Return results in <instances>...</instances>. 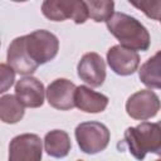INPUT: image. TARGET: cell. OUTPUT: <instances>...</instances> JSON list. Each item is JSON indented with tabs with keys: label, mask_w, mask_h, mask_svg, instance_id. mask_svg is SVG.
I'll use <instances>...</instances> for the list:
<instances>
[{
	"label": "cell",
	"mask_w": 161,
	"mask_h": 161,
	"mask_svg": "<svg viewBox=\"0 0 161 161\" xmlns=\"http://www.w3.org/2000/svg\"><path fill=\"white\" fill-rule=\"evenodd\" d=\"M109 33L119 42V45L131 50H147L150 47L148 30L133 16L125 13H114L107 21Z\"/></svg>",
	"instance_id": "6da1fadb"
},
{
	"label": "cell",
	"mask_w": 161,
	"mask_h": 161,
	"mask_svg": "<svg viewBox=\"0 0 161 161\" xmlns=\"http://www.w3.org/2000/svg\"><path fill=\"white\" fill-rule=\"evenodd\" d=\"M125 142L137 160H143L148 152L161 156V121L142 122L136 127H128L125 131Z\"/></svg>",
	"instance_id": "7a4b0ae2"
},
{
	"label": "cell",
	"mask_w": 161,
	"mask_h": 161,
	"mask_svg": "<svg viewBox=\"0 0 161 161\" xmlns=\"http://www.w3.org/2000/svg\"><path fill=\"white\" fill-rule=\"evenodd\" d=\"M75 140L77 143L84 153L94 155L103 151L109 143V131L108 128L96 121L82 122L75 127Z\"/></svg>",
	"instance_id": "3957f363"
},
{
	"label": "cell",
	"mask_w": 161,
	"mask_h": 161,
	"mask_svg": "<svg viewBox=\"0 0 161 161\" xmlns=\"http://www.w3.org/2000/svg\"><path fill=\"white\" fill-rule=\"evenodd\" d=\"M25 47L30 59L39 67L55 58L59 40L53 33L40 29L25 35Z\"/></svg>",
	"instance_id": "277c9868"
},
{
	"label": "cell",
	"mask_w": 161,
	"mask_h": 161,
	"mask_svg": "<svg viewBox=\"0 0 161 161\" xmlns=\"http://www.w3.org/2000/svg\"><path fill=\"white\" fill-rule=\"evenodd\" d=\"M42 13L49 20L72 19L75 24H83L89 18L86 1L79 0H47L42 4Z\"/></svg>",
	"instance_id": "5b68a950"
},
{
	"label": "cell",
	"mask_w": 161,
	"mask_h": 161,
	"mask_svg": "<svg viewBox=\"0 0 161 161\" xmlns=\"http://www.w3.org/2000/svg\"><path fill=\"white\" fill-rule=\"evenodd\" d=\"M161 108V101L157 94L150 89H142L128 97L126 112L133 119L146 121L155 117Z\"/></svg>",
	"instance_id": "8992f818"
},
{
	"label": "cell",
	"mask_w": 161,
	"mask_h": 161,
	"mask_svg": "<svg viewBox=\"0 0 161 161\" xmlns=\"http://www.w3.org/2000/svg\"><path fill=\"white\" fill-rule=\"evenodd\" d=\"M43 143L35 133L15 136L9 145V161H40Z\"/></svg>",
	"instance_id": "52a82bcc"
},
{
	"label": "cell",
	"mask_w": 161,
	"mask_h": 161,
	"mask_svg": "<svg viewBox=\"0 0 161 161\" xmlns=\"http://www.w3.org/2000/svg\"><path fill=\"white\" fill-rule=\"evenodd\" d=\"M75 91H77V86L74 83H72L65 78H58L48 86L45 91V96L48 103L53 108L60 111H68L75 107L74 103Z\"/></svg>",
	"instance_id": "ba28073f"
},
{
	"label": "cell",
	"mask_w": 161,
	"mask_h": 161,
	"mask_svg": "<svg viewBox=\"0 0 161 161\" xmlns=\"http://www.w3.org/2000/svg\"><path fill=\"white\" fill-rule=\"evenodd\" d=\"M78 77L93 88L101 87L106 79V64L102 57L94 52L86 53L77 67Z\"/></svg>",
	"instance_id": "9c48e42d"
},
{
	"label": "cell",
	"mask_w": 161,
	"mask_h": 161,
	"mask_svg": "<svg viewBox=\"0 0 161 161\" xmlns=\"http://www.w3.org/2000/svg\"><path fill=\"white\" fill-rule=\"evenodd\" d=\"M107 62L116 74L130 75L137 70L140 65V55L137 52L122 45H113L107 52Z\"/></svg>",
	"instance_id": "30bf717a"
},
{
	"label": "cell",
	"mask_w": 161,
	"mask_h": 161,
	"mask_svg": "<svg viewBox=\"0 0 161 161\" xmlns=\"http://www.w3.org/2000/svg\"><path fill=\"white\" fill-rule=\"evenodd\" d=\"M15 96L24 107L38 108L44 103L45 89L43 83L34 77H24L15 84Z\"/></svg>",
	"instance_id": "8fae6325"
},
{
	"label": "cell",
	"mask_w": 161,
	"mask_h": 161,
	"mask_svg": "<svg viewBox=\"0 0 161 161\" xmlns=\"http://www.w3.org/2000/svg\"><path fill=\"white\" fill-rule=\"evenodd\" d=\"M8 64L19 74L23 75H30L34 73L38 68V65L30 59L26 47H25V35L15 38L9 48H8V55H6Z\"/></svg>",
	"instance_id": "7c38bea8"
},
{
	"label": "cell",
	"mask_w": 161,
	"mask_h": 161,
	"mask_svg": "<svg viewBox=\"0 0 161 161\" xmlns=\"http://www.w3.org/2000/svg\"><path fill=\"white\" fill-rule=\"evenodd\" d=\"M75 107L87 113H99L103 112L108 104V97L91 89L87 86L77 87L74 96Z\"/></svg>",
	"instance_id": "4fadbf2b"
},
{
	"label": "cell",
	"mask_w": 161,
	"mask_h": 161,
	"mask_svg": "<svg viewBox=\"0 0 161 161\" xmlns=\"http://www.w3.org/2000/svg\"><path fill=\"white\" fill-rule=\"evenodd\" d=\"M44 148L45 152L52 157H65L72 148L69 135L63 130L49 131L44 137Z\"/></svg>",
	"instance_id": "5bb4252c"
},
{
	"label": "cell",
	"mask_w": 161,
	"mask_h": 161,
	"mask_svg": "<svg viewBox=\"0 0 161 161\" xmlns=\"http://www.w3.org/2000/svg\"><path fill=\"white\" fill-rule=\"evenodd\" d=\"M138 77L146 87L161 89V50H158L141 65Z\"/></svg>",
	"instance_id": "9a60e30c"
},
{
	"label": "cell",
	"mask_w": 161,
	"mask_h": 161,
	"mask_svg": "<svg viewBox=\"0 0 161 161\" xmlns=\"http://www.w3.org/2000/svg\"><path fill=\"white\" fill-rule=\"evenodd\" d=\"M24 117V106L14 94H3L0 98V118L4 123H16Z\"/></svg>",
	"instance_id": "2e32d148"
},
{
	"label": "cell",
	"mask_w": 161,
	"mask_h": 161,
	"mask_svg": "<svg viewBox=\"0 0 161 161\" xmlns=\"http://www.w3.org/2000/svg\"><path fill=\"white\" fill-rule=\"evenodd\" d=\"M87 9H88V15L92 20H94L96 23H101V21H107L114 13V3L109 1V0H89L86 1Z\"/></svg>",
	"instance_id": "e0dca14e"
},
{
	"label": "cell",
	"mask_w": 161,
	"mask_h": 161,
	"mask_svg": "<svg viewBox=\"0 0 161 161\" xmlns=\"http://www.w3.org/2000/svg\"><path fill=\"white\" fill-rule=\"evenodd\" d=\"M130 4L141 10L147 18L161 21V0L160 1H131Z\"/></svg>",
	"instance_id": "ac0fdd59"
},
{
	"label": "cell",
	"mask_w": 161,
	"mask_h": 161,
	"mask_svg": "<svg viewBox=\"0 0 161 161\" xmlns=\"http://www.w3.org/2000/svg\"><path fill=\"white\" fill-rule=\"evenodd\" d=\"M0 72H1V89L0 93H5L14 83L15 80V70L5 63L0 64Z\"/></svg>",
	"instance_id": "d6986e66"
},
{
	"label": "cell",
	"mask_w": 161,
	"mask_h": 161,
	"mask_svg": "<svg viewBox=\"0 0 161 161\" xmlns=\"http://www.w3.org/2000/svg\"><path fill=\"white\" fill-rule=\"evenodd\" d=\"M155 161H161V158H158V160H155Z\"/></svg>",
	"instance_id": "ffe728a7"
},
{
	"label": "cell",
	"mask_w": 161,
	"mask_h": 161,
	"mask_svg": "<svg viewBox=\"0 0 161 161\" xmlns=\"http://www.w3.org/2000/svg\"><path fill=\"white\" fill-rule=\"evenodd\" d=\"M78 161H83V160H78Z\"/></svg>",
	"instance_id": "44dd1931"
}]
</instances>
